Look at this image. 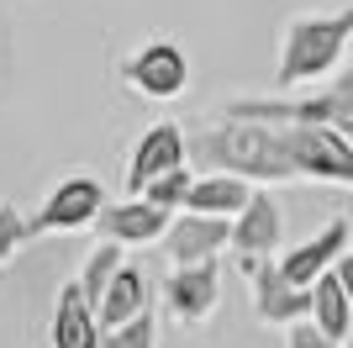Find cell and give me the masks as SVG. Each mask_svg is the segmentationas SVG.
Instances as JSON below:
<instances>
[{"label":"cell","mask_w":353,"mask_h":348,"mask_svg":"<svg viewBox=\"0 0 353 348\" xmlns=\"http://www.w3.org/2000/svg\"><path fill=\"white\" fill-rule=\"evenodd\" d=\"M190 164L201 174H243L253 185H301V169L280 127L253 122V116H221L211 127L190 132Z\"/></svg>","instance_id":"6da1fadb"},{"label":"cell","mask_w":353,"mask_h":348,"mask_svg":"<svg viewBox=\"0 0 353 348\" xmlns=\"http://www.w3.org/2000/svg\"><path fill=\"white\" fill-rule=\"evenodd\" d=\"M353 43V6L332 16H295L280 37V64H274V95L311 90L343 69V53Z\"/></svg>","instance_id":"7a4b0ae2"},{"label":"cell","mask_w":353,"mask_h":348,"mask_svg":"<svg viewBox=\"0 0 353 348\" xmlns=\"http://www.w3.org/2000/svg\"><path fill=\"white\" fill-rule=\"evenodd\" d=\"M221 116H253V122H353V64L338 69L316 95H237L221 106Z\"/></svg>","instance_id":"3957f363"},{"label":"cell","mask_w":353,"mask_h":348,"mask_svg":"<svg viewBox=\"0 0 353 348\" xmlns=\"http://www.w3.org/2000/svg\"><path fill=\"white\" fill-rule=\"evenodd\" d=\"M274 127H280L301 180L353 190V137L343 127H327V122H274Z\"/></svg>","instance_id":"277c9868"},{"label":"cell","mask_w":353,"mask_h":348,"mask_svg":"<svg viewBox=\"0 0 353 348\" xmlns=\"http://www.w3.org/2000/svg\"><path fill=\"white\" fill-rule=\"evenodd\" d=\"M117 79L143 101H179L190 85V58L174 37H153V43H137L117 64Z\"/></svg>","instance_id":"5b68a950"},{"label":"cell","mask_w":353,"mask_h":348,"mask_svg":"<svg viewBox=\"0 0 353 348\" xmlns=\"http://www.w3.org/2000/svg\"><path fill=\"white\" fill-rule=\"evenodd\" d=\"M243 280H248V296H253V322L259 327H290V322H306L311 317V290L285 280L280 259H237Z\"/></svg>","instance_id":"8992f818"},{"label":"cell","mask_w":353,"mask_h":348,"mask_svg":"<svg viewBox=\"0 0 353 348\" xmlns=\"http://www.w3.org/2000/svg\"><path fill=\"white\" fill-rule=\"evenodd\" d=\"M185 159H190V132L179 127V122H153V127H143V137H137L132 153H127L121 185H127V195H143L159 174L185 169Z\"/></svg>","instance_id":"52a82bcc"},{"label":"cell","mask_w":353,"mask_h":348,"mask_svg":"<svg viewBox=\"0 0 353 348\" xmlns=\"http://www.w3.org/2000/svg\"><path fill=\"white\" fill-rule=\"evenodd\" d=\"M101 211H105L101 180H90V174H69V180H59L53 195L37 206V217H32V238H48V232H85V227H95Z\"/></svg>","instance_id":"ba28073f"},{"label":"cell","mask_w":353,"mask_h":348,"mask_svg":"<svg viewBox=\"0 0 353 348\" xmlns=\"http://www.w3.org/2000/svg\"><path fill=\"white\" fill-rule=\"evenodd\" d=\"M163 306L179 327H211L221 306V264H190V269H169L163 280Z\"/></svg>","instance_id":"9c48e42d"},{"label":"cell","mask_w":353,"mask_h":348,"mask_svg":"<svg viewBox=\"0 0 353 348\" xmlns=\"http://www.w3.org/2000/svg\"><path fill=\"white\" fill-rule=\"evenodd\" d=\"M163 253L174 269H190V264H211L232 248V222L227 217H195V211H179L163 232Z\"/></svg>","instance_id":"30bf717a"},{"label":"cell","mask_w":353,"mask_h":348,"mask_svg":"<svg viewBox=\"0 0 353 348\" xmlns=\"http://www.w3.org/2000/svg\"><path fill=\"white\" fill-rule=\"evenodd\" d=\"M285 243V206L269 195V185L253 190V201L232 217V259H280Z\"/></svg>","instance_id":"8fae6325"},{"label":"cell","mask_w":353,"mask_h":348,"mask_svg":"<svg viewBox=\"0 0 353 348\" xmlns=\"http://www.w3.org/2000/svg\"><path fill=\"white\" fill-rule=\"evenodd\" d=\"M348 243H353V222L348 217H332L322 232H311L306 243H295V248H285L280 253V269H285V280H295V285H316V280L332 269V264L348 253Z\"/></svg>","instance_id":"7c38bea8"},{"label":"cell","mask_w":353,"mask_h":348,"mask_svg":"<svg viewBox=\"0 0 353 348\" xmlns=\"http://www.w3.org/2000/svg\"><path fill=\"white\" fill-rule=\"evenodd\" d=\"M169 222H174V211H163V206H153L148 195H127V201H105V211L95 217V238H111V243L132 248V243H163V232H169Z\"/></svg>","instance_id":"4fadbf2b"},{"label":"cell","mask_w":353,"mask_h":348,"mask_svg":"<svg viewBox=\"0 0 353 348\" xmlns=\"http://www.w3.org/2000/svg\"><path fill=\"white\" fill-rule=\"evenodd\" d=\"M101 317H95V306H90L85 285L69 280L59 285L53 296V322H48V348H101Z\"/></svg>","instance_id":"5bb4252c"},{"label":"cell","mask_w":353,"mask_h":348,"mask_svg":"<svg viewBox=\"0 0 353 348\" xmlns=\"http://www.w3.org/2000/svg\"><path fill=\"white\" fill-rule=\"evenodd\" d=\"M253 180H243V174H195L190 195H185V211H195V217H227L232 222L243 206L253 201Z\"/></svg>","instance_id":"9a60e30c"},{"label":"cell","mask_w":353,"mask_h":348,"mask_svg":"<svg viewBox=\"0 0 353 348\" xmlns=\"http://www.w3.org/2000/svg\"><path fill=\"white\" fill-rule=\"evenodd\" d=\"M153 285H148V275L137 269V264H121L117 280L105 285L101 306H95V317H101V333H111V327H121V322L143 317V311H153Z\"/></svg>","instance_id":"2e32d148"},{"label":"cell","mask_w":353,"mask_h":348,"mask_svg":"<svg viewBox=\"0 0 353 348\" xmlns=\"http://www.w3.org/2000/svg\"><path fill=\"white\" fill-rule=\"evenodd\" d=\"M311 322H316L327 338H338V343H348V333H353V301H348V290L338 285L332 269L311 285Z\"/></svg>","instance_id":"e0dca14e"},{"label":"cell","mask_w":353,"mask_h":348,"mask_svg":"<svg viewBox=\"0 0 353 348\" xmlns=\"http://www.w3.org/2000/svg\"><path fill=\"white\" fill-rule=\"evenodd\" d=\"M127 264V253H121V243H111V238H101V243L85 253V264H79V285H85V296H90V306H101V296H105V285L117 280V269Z\"/></svg>","instance_id":"ac0fdd59"},{"label":"cell","mask_w":353,"mask_h":348,"mask_svg":"<svg viewBox=\"0 0 353 348\" xmlns=\"http://www.w3.org/2000/svg\"><path fill=\"white\" fill-rule=\"evenodd\" d=\"M190 185H195V174H190V164H185V169H169V174H159V180H153V185L143 190L148 201L153 206H163V211H185V195H190Z\"/></svg>","instance_id":"d6986e66"},{"label":"cell","mask_w":353,"mask_h":348,"mask_svg":"<svg viewBox=\"0 0 353 348\" xmlns=\"http://www.w3.org/2000/svg\"><path fill=\"white\" fill-rule=\"evenodd\" d=\"M101 348H159V317H153V311H143V317L111 327V333L101 338Z\"/></svg>","instance_id":"ffe728a7"},{"label":"cell","mask_w":353,"mask_h":348,"mask_svg":"<svg viewBox=\"0 0 353 348\" xmlns=\"http://www.w3.org/2000/svg\"><path fill=\"white\" fill-rule=\"evenodd\" d=\"M27 243H32V217H21L16 206L0 201V264H11Z\"/></svg>","instance_id":"44dd1931"},{"label":"cell","mask_w":353,"mask_h":348,"mask_svg":"<svg viewBox=\"0 0 353 348\" xmlns=\"http://www.w3.org/2000/svg\"><path fill=\"white\" fill-rule=\"evenodd\" d=\"M285 348H343L338 338H327L322 327H316V322H290V327H285Z\"/></svg>","instance_id":"7402d4cb"},{"label":"cell","mask_w":353,"mask_h":348,"mask_svg":"<svg viewBox=\"0 0 353 348\" xmlns=\"http://www.w3.org/2000/svg\"><path fill=\"white\" fill-rule=\"evenodd\" d=\"M332 275H338V285L348 290V301H353V248H348V253H343L338 264H332Z\"/></svg>","instance_id":"603a6c76"},{"label":"cell","mask_w":353,"mask_h":348,"mask_svg":"<svg viewBox=\"0 0 353 348\" xmlns=\"http://www.w3.org/2000/svg\"><path fill=\"white\" fill-rule=\"evenodd\" d=\"M343 132H348V137H353V122H343Z\"/></svg>","instance_id":"cb8c5ba5"}]
</instances>
